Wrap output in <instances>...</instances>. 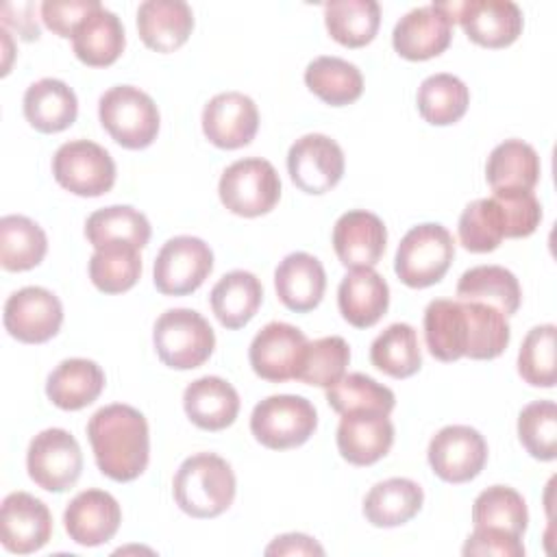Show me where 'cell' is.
Here are the masks:
<instances>
[{"label":"cell","mask_w":557,"mask_h":557,"mask_svg":"<svg viewBox=\"0 0 557 557\" xmlns=\"http://www.w3.org/2000/svg\"><path fill=\"white\" fill-rule=\"evenodd\" d=\"M87 437L102 474L135 481L148 466L150 435L144 413L131 405H107L87 422Z\"/></svg>","instance_id":"1"},{"label":"cell","mask_w":557,"mask_h":557,"mask_svg":"<svg viewBox=\"0 0 557 557\" xmlns=\"http://www.w3.org/2000/svg\"><path fill=\"white\" fill-rule=\"evenodd\" d=\"M235 474L226 459L213 453L187 457L172 483L176 505L191 518H215L224 513L235 498Z\"/></svg>","instance_id":"2"},{"label":"cell","mask_w":557,"mask_h":557,"mask_svg":"<svg viewBox=\"0 0 557 557\" xmlns=\"http://www.w3.org/2000/svg\"><path fill=\"white\" fill-rule=\"evenodd\" d=\"M455 257V242L448 228L435 222H424L405 233L398 244L394 272L413 289L435 285L444 278Z\"/></svg>","instance_id":"3"},{"label":"cell","mask_w":557,"mask_h":557,"mask_svg":"<svg viewBox=\"0 0 557 557\" xmlns=\"http://www.w3.org/2000/svg\"><path fill=\"white\" fill-rule=\"evenodd\" d=\"M98 115L104 131L128 150H141L157 139L159 109L154 100L133 85H115L100 96Z\"/></svg>","instance_id":"4"},{"label":"cell","mask_w":557,"mask_h":557,"mask_svg":"<svg viewBox=\"0 0 557 557\" xmlns=\"http://www.w3.org/2000/svg\"><path fill=\"white\" fill-rule=\"evenodd\" d=\"M152 342L159 359L174 370L202 366L215 348L211 324L194 309H168L161 313L154 322Z\"/></svg>","instance_id":"5"},{"label":"cell","mask_w":557,"mask_h":557,"mask_svg":"<svg viewBox=\"0 0 557 557\" xmlns=\"http://www.w3.org/2000/svg\"><path fill=\"white\" fill-rule=\"evenodd\" d=\"M222 205L242 218H257L272 211L281 198V178L274 165L261 157L231 163L218 183Z\"/></svg>","instance_id":"6"},{"label":"cell","mask_w":557,"mask_h":557,"mask_svg":"<svg viewBox=\"0 0 557 557\" xmlns=\"http://www.w3.org/2000/svg\"><path fill=\"white\" fill-rule=\"evenodd\" d=\"M318 426L315 407L294 394L268 396L255 405L250 431L259 444L272 450H287L305 444Z\"/></svg>","instance_id":"7"},{"label":"cell","mask_w":557,"mask_h":557,"mask_svg":"<svg viewBox=\"0 0 557 557\" xmlns=\"http://www.w3.org/2000/svg\"><path fill=\"white\" fill-rule=\"evenodd\" d=\"M54 181L76 196H102L115 183V163L111 154L89 141L74 139L59 146L52 157Z\"/></svg>","instance_id":"8"},{"label":"cell","mask_w":557,"mask_h":557,"mask_svg":"<svg viewBox=\"0 0 557 557\" xmlns=\"http://www.w3.org/2000/svg\"><path fill=\"white\" fill-rule=\"evenodd\" d=\"M437 7L483 48H505L522 33V11L511 0L437 2Z\"/></svg>","instance_id":"9"},{"label":"cell","mask_w":557,"mask_h":557,"mask_svg":"<svg viewBox=\"0 0 557 557\" xmlns=\"http://www.w3.org/2000/svg\"><path fill=\"white\" fill-rule=\"evenodd\" d=\"M213 270V252L200 237L178 235L168 239L152 268L154 287L165 296L196 292Z\"/></svg>","instance_id":"10"},{"label":"cell","mask_w":557,"mask_h":557,"mask_svg":"<svg viewBox=\"0 0 557 557\" xmlns=\"http://www.w3.org/2000/svg\"><path fill=\"white\" fill-rule=\"evenodd\" d=\"M26 470L41 490H70L83 470V453L76 437L65 429H46L37 433L28 444Z\"/></svg>","instance_id":"11"},{"label":"cell","mask_w":557,"mask_h":557,"mask_svg":"<svg viewBox=\"0 0 557 557\" xmlns=\"http://www.w3.org/2000/svg\"><path fill=\"white\" fill-rule=\"evenodd\" d=\"M287 172L305 194H326L344 176V152L339 144L322 133L296 139L287 152Z\"/></svg>","instance_id":"12"},{"label":"cell","mask_w":557,"mask_h":557,"mask_svg":"<svg viewBox=\"0 0 557 557\" xmlns=\"http://www.w3.org/2000/svg\"><path fill=\"white\" fill-rule=\"evenodd\" d=\"M426 457L442 481L468 483L483 470L487 461V444L476 429L450 424L433 435Z\"/></svg>","instance_id":"13"},{"label":"cell","mask_w":557,"mask_h":557,"mask_svg":"<svg viewBox=\"0 0 557 557\" xmlns=\"http://www.w3.org/2000/svg\"><path fill=\"white\" fill-rule=\"evenodd\" d=\"M63 322L61 300L46 287H22L4 302V329L24 344L52 339Z\"/></svg>","instance_id":"14"},{"label":"cell","mask_w":557,"mask_h":557,"mask_svg":"<svg viewBox=\"0 0 557 557\" xmlns=\"http://www.w3.org/2000/svg\"><path fill=\"white\" fill-rule=\"evenodd\" d=\"M309 339L305 333L287 322L265 324L250 342L248 359L257 376L283 383L296 379Z\"/></svg>","instance_id":"15"},{"label":"cell","mask_w":557,"mask_h":557,"mask_svg":"<svg viewBox=\"0 0 557 557\" xmlns=\"http://www.w3.org/2000/svg\"><path fill=\"white\" fill-rule=\"evenodd\" d=\"M52 513L44 500L28 492H11L0 509V537L9 553L28 555L48 544Z\"/></svg>","instance_id":"16"},{"label":"cell","mask_w":557,"mask_h":557,"mask_svg":"<svg viewBox=\"0 0 557 557\" xmlns=\"http://www.w3.org/2000/svg\"><path fill=\"white\" fill-rule=\"evenodd\" d=\"M259 128V111L250 96L242 91H222L202 109V133L224 150L248 146Z\"/></svg>","instance_id":"17"},{"label":"cell","mask_w":557,"mask_h":557,"mask_svg":"<svg viewBox=\"0 0 557 557\" xmlns=\"http://www.w3.org/2000/svg\"><path fill=\"white\" fill-rule=\"evenodd\" d=\"M453 39L450 17L435 4L405 13L392 33L394 50L409 61H426L442 54Z\"/></svg>","instance_id":"18"},{"label":"cell","mask_w":557,"mask_h":557,"mask_svg":"<svg viewBox=\"0 0 557 557\" xmlns=\"http://www.w3.org/2000/svg\"><path fill=\"white\" fill-rule=\"evenodd\" d=\"M387 228L383 220L366 209H352L337 218L333 226V248L342 265L374 268L385 252Z\"/></svg>","instance_id":"19"},{"label":"cell","mask_w":557,"mask_h":557,"mask_svg":"<svg viewBox=\"0 0 557 557\" xmlns=\"http://www.w3.org/2000/svg\"><path fill=\"white\" fill-rule=\"evenodd\" d=\"M70 540L81 546H100L109 542L122 522L120 503L104 490H85L76 494L63 513Z\"/></svg>","instance_id":"20"},{"label":"cell","mask_w":557,"mask_h":557,"mask_svg":"<svg viewBox=\"0 0 557 557\" xmlns=\"http://www.w3.org/2000/svg\"><path fill=\"white\" fill-rule=\"evenodd\" d=\"M394 444V424L381 411L344 413L337 426V450L352 466H372Z\"/></svg>","instance_id":"21"},{"label":"cell","mask_w":557,"mask_h":557,"mask_svg":"<svg viewBox=\"0 0 557 557\" xmlns=\"http://www.w3.org/2000/svg\"><path fill=\"white\" fill-rule=\"evenodd\" d=\"M337 305L348 324L370 329L389 307V287L374 268H355L337 287Z\"/></svg>","instance_id":"22"},{"label":"cell","mask_w":557,"mask_h":557,"mask_svg":"<svg viewBox=\"0 0 557 557\" xmlns=\"http://www.w3.org/2000/svg\"><path fill=\"white\" fill-rule=\"evenodd\" d=\"M194 28L191 7L183 0H146L137 9V30L141 41L154 52H174Z\"/></svg>","instance_id":"23"},{"label":"cell","mask_w":557,"mask_h":557,"mask_svg":"<svg viewBox=\"0 0 557 557\" xmlns=\"http://www.w3.org/2000/svg\"><path fill=\"white\" fill-rule=\"evenodd\" d=\"M274 287L289 311L307 313L320 305L326 289V274L313 255L292 252L276 265Z\"/></svg>","instance_id":"24"},{"label":"cell","mask_w":557,"mask_h":557,"mask_svg":"<svg viewBox=\"0 0 557 557\" xmlns=\"http://www.w3.org/2000/svg\"><path fill=\"white\" fill-rule=\"evenodd\" d=\"M183 407L198 429L222 431L239 413V394L220 376H200L185 387Z\"/></svg>","instance_id":"25"},{"label":"cell","mask_w":557,"mask_h":557,"mask_svg":"<svg viewBox=\"0 0 557 557\" xmlns=\"http://www.w3.org/2000/svg\"><path fill=\"white\" fill-rule=\"evenodd\" d=\"M126 44L124 26L120 17L98 4L76 26L72 35V48L78 61L91 67H107L117 61Z\"/></svg>","instance_id":"26"},{"label":"cell","mask_w":557,"mask_h":557,"mask_svg":"<svg viewBox=\"0 0 557 557\" xmlns=\"http://www.w3.org/2000/svg\"><path fill=\"white\" fill-rule=\"evenodd\" d=\"M104 389V372L91 359H65L46 381V396L65 411H78L91 405Z\"/></svg>","instance_id":"27"},{"label":"cell","mask_w":557,"mask_h":557,"mask_svg":"<svg viewBox=\"0 0 557 557\" xmlns=\"http://www.w3.org/2000/svg\"><path fill=\"white\" fill-rule=\"evenodd\" d=\"M78 100L59 78H41L24 94V117L39 133H59L74 124Z\"/></svg>","instance_id":"28"},{"label":"cell","mask_w":557,"mask_h":557,"mask_svg":"<svg viewBox=\"0 0 557 557\" xmlns=\"http://www.w3.org/2000/svg\"><path fill=\"white\" fill-rule=\"evenodd\" d=\"M211 309L218 322L231 331L246 326L261 307L263 285L246 270L224 274L211 289Z\"/></svg>","instance_id":"29"},{"label":"cell","mask_w":557,"mask_h":557,"mask_svg":"<svg viewBox=\"0 0 557 557\" xmlns=\"http://www.w3.org/2000/svg\"><path fill=\"white\" fill-rule=\"evenodd\" d=\"M424 503L422 487L405 476L376 483L363 498V516L372 527H400L409 522Z\"/></svg>","instance_id":"30"},{"label":"cell","mask_w":557,"mask_h":557,"mask_svg":"<svg viewBox=\"0 0 557 557\" xmlns=\"http://www.w3.org/2000/svg\"><path fill=\"white\" fill-rule=\"evenodd\" d=\"M540 157L535 148L522 139H505L498 144L485 165V178L492 191L527 189L531 191L540 181Z\"/></svg>","instance_id":"31"},{"label":"cell","mask_w":557,"mask_h":557,"mask_svg":"<svg viewBox=\"0 0 557 557\" xmlns=\"http://www.w3.org/2000/svg\"><path fill=\"white\" fill-rule=\"evenodd\" d=\"M424 342L429 352L440 361H457L466 357L468 326L459 300L437 298L424 309Z\"/></svg>","instance_id":"32"},{"label":"cell","mask_w":557,"mask_h":557,"mask_svg":"<svg viewBox=\"0 0 557 557\" xmlns=\"http://www.w3.org/2000/svg\"><path fill=\"white\" fill-rule=\"evenodd\" d=\"M457 300L485 302L505 315L518 311L522 292L520 283L503 265H474L466 270L457 283Z\"/></svg>","instance_id":"33"},{"label":"cell","mask_w":557,"mask_h":557,"mask_svg":"<svg viewBox=\"0 0 557 557\" xmlns=\"http://www.w3.org/2000/svg\"><path fill=\"white\" fill-rule=\"evenodd\" d=\"M85 235L94 248L131 244L141 250L150 239V222L141 211L128 205H111L87 218Z\"/></svg>","instance_id":"34"},{"label":"cell","mask_w":557,"mask_h":557,"mask_svg":"<svg viewBox=\"0 0 557 557\" xmlns=\"http://www.w3.org/2000/svg\"><path fill=\"white\" fill-rule=\"evenodd\" d=\"M305 85L326 104L344 107L363 91L359 67L339 57H318L305 70Z\"/></svg>","instance_id":"35"},{"label":"cell","mask_w":557,"mask_h":557,"mask_svg":"<svg viewBox=\"0 0 557 557\" xmlns=\"http://www.w3.org/2000/svg\"><path fill=\"white\" fill-rule=\"evenodd\" d=\"M324 24L337 44L361 48L379 30L381 7L374 0H333L324 4Z\"/></svg>","instance_id":"36"},{"label":"cell","mask_w":557,"mask_h":557,"mask_svg":"<svg viewBox=\"0 0 557 557\" xmlns=\"http://www.w3.org/2000/svg\"><path fill=\"white\" fill-rule=\"evenodd\" d=\"M48 250L44 228L26 215L0 220V263L9 272H24L39 265Z\"/></svg>","instance_id":"37"},{"label":"cell","mask_w":557,"mask_h":557,"mask_svg":"<svg viewBox=\"0 0 557 557\" xmlns=\"http://www.w3.org/2000/svg\"><path fill=\"white\" fill-rule=\"evenodd\" d=\"M416 102L424 122L433 126H448L459 122L468 111L470 91L461 78L440 72L420 83Z\"/></svg>","instance_id":"38"},{"label":"cell","mask_w":557,"mask_h":557,"mask_svg":"<svg viewBox=\"0 0 557 557\" xmlns=\"http://www.w3.org/2000/svg\"><path fill=\"white\" fill-rule=\"evenodd\" d=\"M370 361L376 370L394 379H407L422 366L418 333L407 322L389 324L370 346Z\"/></svg>","instance_id":"39"},{"label":"cell","mask_w":557,"mask_h":557,"mask_svg":"<svg viewBox=\"0 0 557 557\" xmlns=\"http://www.w3.org/2000/svg\"><path fill=\"white\" fill-rule=\"evenodd\" d=\"M468 326L466 357L470 359H496L509 344L511 329L507 315L485 302L459 300Z\"/></svg>","instance_id":"40"},{"label":"cell","mask_w":557,"mask_h":557,"mask_svg":"<svg viewBox=\"0 0 557 557\" xmlns=\"http://www.w3.org/2000/svg\"><path fill=\"white\" fill-rule=\"evenodd\" d=\"M141 274L139 248L131 244H109L96 248L89 259V278L104 294L128 292Z\"/></svg>","instance_id":"41"},{"label":"cell","mask_w":557,"mask_h":557,"mask_svg":"<svg viewBox=\"0 0 557 557\" xmlns=\"http://www.w3.org/2000/svg\"><path fill=\"white\" fill-rule=\"evenodd\" d=\"M529 511L522 494L507 485H492L483 490L472 505V524L503 529L511 535L522 537L527 531Z\"/></svg>","instance_id":"42"},{"label":"cell","mask_w":557,"mask_h":557,"mask_svg":"<svg viewBox=\"0 0 557 557\" xmlns=\"http://www.w3.org/2000/svg\"><path fill=\"white\" fill-rule=\"evenodd\" d=\"M326 403L339 413L350 411H381L392 413L396 398L394 392L368 374L350 372L344 374L335 385L326 387Z\"/></svg>","instance_id":"43"},{"label":"cell","mask_w":557,"mask_h":557,"mask_svg":"<svg viewBox=\"0 0 557 557\" xmlns=\"http://www.w3.org/2000/svg\"><path fill=\"white\" fill-rule=\"evenodd\" d=\"M350 361V348L344 337L331 335L309 342L298 366L296 379L318 387L335 385L344 374Z\"/></svg>","instance_id":"44"},{"label":"cell","mask_w":557,"mask_h":557,"mask_svg":"<svg viewBox=\"0 0 557 557\" xmlns=\"http://www.w3.org/2000/svg\"><path fill=\"white\" fill-rule=\"evenodd\" d=\"M459 242L470 252H492L505 239V222L494 198L472 200L459 215Z\"/></svg>","instance_id":"45"},{"label":"cell","mask_w":557,"mask_h":557,"mask_svg":"<svg viewBox=\"0 0 557 557\" xmlns=\"http://www.w3.org/2000/svg\"><path fill=\"white\" fill-rule=\"evenodd\" d=\"M518 437L527 453L540 461L557 457V407L553 400L529 403L518 416Z\"/></svg>","instance_id":"46"},{"label":"cell","mask_w":557,"mask_h":557,"mask_svg":"<svg viewBox=\"0 0 557 557\" xmlns=\"http://www.w3.org/2000/svg\"><path fill=\"white\" fill-rule=\"evenodd\" d=\"M555 324L533 326L518 352V374L533 387L555 385Z\"/></svg>","instance_id":"47"},{"label":"cell","mask_w":557,"mask_h":557,"mask_svg":"<svg viewBox=\"0 0 557 557\" xmlns=\"http://www.w3.org/2000/svg\"><path fill=\"white\" fill-rule=\"evenodd\" d=\"M505 222V237H529L542 220V205L533 191L500 189L492 194Z\"/></svg>","instance_id":"48"},{"label":"cell","mask_w":557,"mask_h":557,"mask_svg":"<svg viewBox=\"0 0 557 557\" xmlns=\"http://www.w3.org/2000/svg\"><path fill=\"white\" fill-rule=\"evenodd\" d=\"M461 553L470 555H494V557H524V546L518 535H511L503 529L474 527L468 535Z\"/></svg>","instance_id":"49"},{"label":"cell","mask_w":557,"mask_h":557,"mask_svg":"<svg viewBox=\"0 0 557 557\" xmlns=\"http://www.w3.org/2000/svg\"><path fill=\"white\" fill-rule=\"evenodd\" d=\"M98 4V0H46L41 4V20L59 37H72L76 26Z\"/></svg>","instance_id":"50"},{"label":"cell","mask_w":557,"mask_h":557,"mask_svg":"<svg viewBox=\"0 0 557 557\" xmlns=\"http://www.w3.org/2000/svg\"><path fill=\"white\" fill-rule=\"evenodd\" d=\"M265 555H324V548L305 533H285L274 537Z\"/></svg>","instance_id":"51"}]
</instances>
